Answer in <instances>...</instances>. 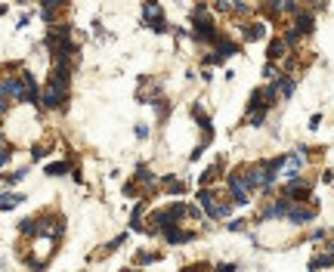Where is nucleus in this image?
Segmentation results:
<instances>
[{"label":"nucleus","instance_id":"1","mask_svg":"<svg viewBox=\"0 0 334 272\" xmlns=\"http://www.w3.org/2000/svg\"><path fill=\"white\" fill-rule=\"evenodd\" d=\"M22 198L19 195H0V210H10V207H16Z\"/></svg>","mask_w":334,"mask_h":272}]
</instances>
